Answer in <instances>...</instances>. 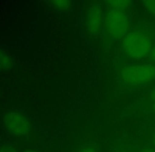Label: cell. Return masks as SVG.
Returning <instances> with one entry per match:
<instances>
[{"label": "cell", "instance_id": "3957f363", "mask_svg": "<svg viewBox=\"0 0 155 152\" xmlns=\"http://www.w3.org/2000/svg\"><path fill=\"white\" fill-rule=\"evenodd\" d=\"M104 27L111 37L116 39L124 37L129 30V18L126 12L110 10L104 18Z\"/></svg>", "mask_w": 155, "mask_h": 152}, {"label": "cell", "instance_id": "6da1fadb", "mask_svg": "<svg viewBox=\"0 0 155 152\" xmlns=\"http://www.w3.org/2000/svg\"><path fill=\"white\" fill-rule=\"evenodd\" d=\"M124 51L129 57L141 59L152 51V40L145 32L133 30L128 32L123 41Z\"/></svg>", "mask_w": 155, "mask_h": 152}, {"label": "cell", "instance_id": "8992f818", "mask_svg": "<svg viewBox=\"0 0 155 152\" xmlns=\"http://www.w3.org/2000/svg\"><path fill=\"white\" fill-rule=\"evenodd\" d=\"M14 64L13 57L10 55L8 52L0 48V72H6Z\"/></svg>", "mask_w": 155, "mask_h": 152}, {"label": "cell", "instance_id": "8fae6325", "mask_svg": "<svg viewBox=\"0 0 155 152\" xmlns=\"http://www.w3.org/2000/svg\"><path fill=\"white\" fill-rule=\"evenodd\" d=\"M0 152H17V151H16V149L13 148L12 146L6 145V146H2L1 148H0Z\"/></svg>", "mask_w": 155, "mask_h": 152}, {"label": "cell", "instance_id": "52a82bcc", "mask_svg": "<svg viewBox=\"0 0 155 152\" xmlns=\"http://www.w3.org/2000/svg\"><path fill=\"white\" fill-rule=\"evenodd\" d=\"M111 10H118V11H126L131 6V1L128 0H113V1H109L108 3Z\"/></svg>", "mask_w": 155, "mask_h": 152}, {"label": "cell", "instance_id": "2e32d148", "mask_svg": "<svg viewBox=\"0 0 155 152\" xmlns=\"http://www.w3.org/2000/svg\"><path fill=\"white\" fill-rule=\"evenodd\" d=\"M25 152H38V151L33 150V149H29V150H27V151H25Z\"/></svg>", "mask_w": 155, "mask_h": 152}, {"label": "cell", "instance_id": "ac0fdd59", "mask_svg": "<svg viewBox=\"0 0 155 152\" xmlns=\"http://www.w3.org/2000/svg\"><path fill=\"white\" fill-rule=\"evenodd\" d=\"M124 152H128V151H124Z\"/></svg>", "mask_w": 155, "mask_h": 152}, {"label": "cell", "instance_id": "9a60e30c", "mask_svg": "<svg viewBox=\"0 0 155 152\" xmlns=\"http://www.w3.org/2000/svg\"><path fill=\"white\" fill-rule=\"evenodd\" d=\"M152 143H153V145L155 147V133L153 134V136H152Z\"/></svg>", "mask_w": 155, "mask_h": 152}, {"label": "cell", "instance_id": "7a4b0ae2", "mask_svg": "<svg viewBox=\"0 0 155 152\" xmlns=\"http://www.w3.org/2000/svg\"><path fill=\"white\" fill-rule=\"evenodd\" d=\"M120 77L128 86L137 87L151 81L155 77V64H139L126 67L121 70Z\"/></svg>", "mask_w": 155, "mask_h": 152}, {"label": "cell", "instance_id": "4fadbf2b", "mask_svg": "<svg viewBox=\"0 0 155 152\" xmlns=\"http://www.w3.org/2000/svg\"><path fill=\"white\" fill-rule=\"evenodd\" d=\"M150 98L153 101H155V88L151 91V93H150Z\"/></svg>", "mask_w": 155, "mask_h": 152}, {"label": "cell", "instance_id": "ba28073f", "mask_svg": "<svg viewBox=\"0 0 155 152\" xmlns=\"http://www.w3.org/2000/svg\"><path fill=\"white\" fill-rule=\"evenodd\" d=\"M143 6L149 11L153 16H155V0H147V1L143 2Z\"/></svg>", "mask_w": 155, "mask_h": 152}, {"label": "cell", "instance_id": "5bb4252c", "mask_svg": "<svg viewBox=\"0 0 155 152\" xmlns=\"http://www.w3.org/2000/svg\"><path fill=\"white\" fill-rule=\"evenodd\" d=\"M140 152H155V150L152 148H145L143 150H140Z\"/></svg>", "mask_w": 155, "mask_h": 152}, {"label": "cell", "instance_id": "277c9868", "mask_svg": "<svg viewBox=\"0 0 155 152\" xmlns=\"http://www.w3.org/2000/svg\"><path fill=\"white\" fill-rule=\"evenodd\" d=\"M3 124L8 133L14 136L27 135L31 130V121L19 111H10L3 116Z\"/></svg>", "mask_w": 155, "mask_h": 152}, {"label": "cell", "instance_id": "5b68a950", "mask_svg": "<svg viewBox=\"0 0 155 152\" xmlns=\"http://www.w3.org/2000/svg\"><path fill=\"white\" fill-rule=\"evenodd\" d=\"M104 13L97 6H93L89 10L87 15V27H88L90 33L98 34L102 29V25L104 22Z\"/></svg>", "mask_w": 155, "mask_h": 152}, {"label": "cell", "instance_id": "7c38bea8", "mask_svg": "<svg viewBox=\"0 0 155 152\" xmlns=\"http://www.w3.org/2000/svg\"><path fill=\"white\" fill-rule=\"evenodd\" d=\"M150 57H151V59L155 62V45H153V48H152V51H151V53H150Z\"/></svg>", "mask_w": 155, "mask_h": 152}, {"label": "cell", "instance_id": "e0dca14e", "mask_svg": "<svg viewBox=\"0 0 155 152\" xmlns=\"http://www.w3.org/2000/svg\"><path fill=\"white\" fill-rule=\"evenodd\" d=\"M153 110H154V112H155V103H154V105H153Z\"/></svg>", "mask_w": 155, "mask_h": 152}, {"label": "cell", "instance_id": "9c48e42d", "mask_svg": "<svg viewBox=\"0 0 155 152\" xmlns=\"http://www.w3.org/2000/svg\"><path fill=\"white\" fill-rule=\"evenodd\" d=\"M53 4L55 6H57L58 8H62V10H64V8H68V6L71 5V2L64 1V0H59V1H54Z\"/></svg>", "mask_w": 155, "mask_h": 152}, {"label": "cell", "instance_id": "30bf717a", "mask_svg": "<svg viewBox=\"0 0 155 152\" xmlns=\"http://www.w3.org/2000/svg\"><path fill=\"white\" fill-rule=\"evenodd\" d=\"M78 152H97V149L94 146H86L84 148H81Z\"/></svg>", "mask_w": 155, "mask_h": 152}]
</instances>
